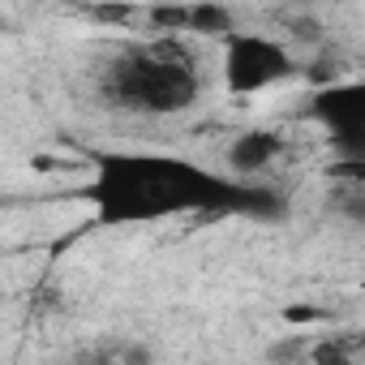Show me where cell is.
Instances as JSON below:
<instances>
[{
	"label": "cell",
	"instance_id": "2",
	"mask_svg": "<svg viewBox=\"0 0 365 365\" xmlns=\"http://www.w3.org/2000/svg\"><path fill=\"white\" fill-rule=\"evenodd\" d=\"M99 95L129 116H185L202 99V65L176 35L138 39L108 56Z\"/></svg>",
	"mask_w": 365,
	"mask_h": 365
},
{
	"label": "cell",
	"instance_id": "4",
	"mask_svg": "<svg viewBox=\"0 0 365 365\" xmlns=\"http://www.w3.org/2000/svg\"><path fill=\"white\" fill-rule=\"evenodd\" d=\"M309 116L339 159L365 163V82H335L314 91Z\"/></svg>",
	"mask_w": 365,
	"mask_h": 365
},
{
	"label": "cell",
	"instance_id": "6",
	"mask_svg": "<svg viewBox=\"0 0 365 365\" xmlns=\"http://www.w3.org/2000/svg\"><path fill=\"white\" fill-rule=\"evenodd\" d=\"M155 18H172L168 26H185L198 35H232V14L224 5H176V9H159Z\"/></svg>",
	"mask_w": 365,
	"mask_h": 365
},
{
	"label": "cell",
	"instance_id": "1",
	"mask_svg": "<svg viewBox=\"0 0 365 365\" xmlns=\"http://www.w3.org/2000/svg\"><path fill=\"white\" fill-rule=\"evenodd\" d=\"M99 228H138L185 215H245L284 220L288 202L267 180H241L185 155L163 150H99L82 185Z\"/></svg>",
	"mask_w": 365,
	"mask_h": 365
},
{
	"label": "cell",
	"instance_id": "5",
	"mask_svg": "<svg viewBox=\"0 0 365 365\" xmlns=\"http://www.w3.org/2000/svg\"><path fill=\"white\" fill-rule=\"evenodd\" d=\"M288 155V133L284 129H271V125H254V129H241L228 150H224V168L241 180H262L279 159Z\"/></svg>",
	"mask_w": 365,
	"mask_h": 365
},
{
	"label": "cell",
	"instance_id": "3",
	"mask_svg": "<svg viewBox=\"0 0 365 365\" xmlns=\"http://www.w3.org/2000/svg\"><path fill=\"white\" fill-rule=\"evenodd\" d=\"M301 73L297 56L288 43L258 35V31H232L224 35V56H220V78L224 91L245 99V95H262L271 86H284Z\"/></svg>",
	"mask_w": 365,
	"mask_h": 365
}]
</instances>
